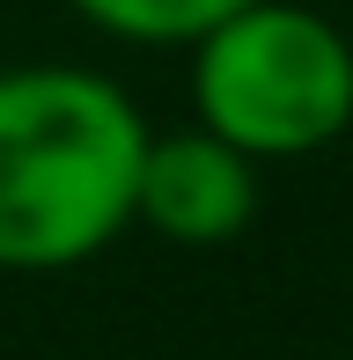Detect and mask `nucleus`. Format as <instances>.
Segmentation results:
<instances>
[{"label": "nucleus", "instance_id": "obj_1", "mask_svg": "<svg viewBox=\"0 0 353 360\" xmlns=\"http://www.w3.org/2000/svg\"><path fill=\"white\" fill-rule=\"evenodd\" d=\"M148 110L96 67L0 74V272H74L133 228Z\"/></svg>", "mask_w": 353, "mask_h": 360}, {"label": "nucleus", "instance_id": "obj_4", "mask_svg": "<svg viewBox=\"0 0 353 360\" xmlns=\"http://www.w3.org/2000/svg\"><path fill=\"white\" fill-rule=\"evenodd\" d=\"M67 8L118 44H176L184 52L191 37H206L214 22H229L250 0H67Z\"/></svg>", "mask_w": 353, "mask_h": 360}, {"label": "nucleus", "instance_id": "obj_3", "mask_svg": "<svg viewBox=\"0 0 353 360\" xmlns=\"http://www.w3.org/2000/svg\"><path fill=\"white\" fill-rule=\"evenodd\" d=\"M250 221H258V162L243 147H229L206 125L148 133L133 228H155L162 243H184V250H214V243H236Z\"/></svg>", "mask_w": 353, "mask_h": 360}, {"label": "nucleus", "instance_id": "obj_2", "mask_svg": "<svg viewBox=\"0 0 353 360\" xmlns=\"http://www.w3.org/2000/svg\"><path fill=\"white\" fill-rule=\"evenodd\" d=\"M191 110L250 162H302L353 133V30L302 0H250L184 44Z\"/></svg>", "mask_w": 353, "mask_h": 360}]
</instances>
